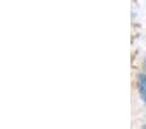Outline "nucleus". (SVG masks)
Returning <instances> with one entry per match:
<instances>
[{"label": "nucleus", "mask_w": 146, "mask_h": 129, "mask_svg": "<svg viewBox=\"0 0 146 129\" xmlns=\"http://www.w3.org/2000/svg\"><path fill=\"white\" fill-rule=\"evenodd\" d=\"M145 129H146V126H145Z\"/></svg>", "instance_id": "nucleus-3"}, {"label": "nucleus", "mask_w": 146, "mask_h": 129, "mask_svg": "<svg viewBox=\"0 0 146 129\" xmlns=\"http://www.w3.org/2000/svg\"><path fill=\"white\" fill-rule=\"evenodd\" d=\"M143 65H145V71H146V58H145V62H143Z\"/></svg>", "instance_id": "nucleus-2"}, {"label": "nucleus", "mask_w": 146, "mask_h": 129, "mask_svg": "<svg viewBox=\"0 0 146 129\" xmlns=\"http://www.w3.org/2000/svg\"><path fill=\"white\" fill-rule=\"evenodd\" d=\"M138 90L142 97L143 102L146 103V76L145 74H140L138 76Z\"/></svg>", "instance_id": "nucleus-1"}]
</instances>
